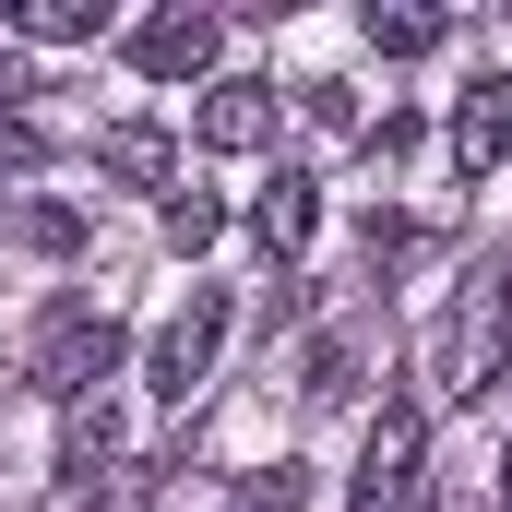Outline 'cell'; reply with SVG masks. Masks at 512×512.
<instances>
[{"label": "cell", "mask_w": 512, "mask_h": 512, "mask_svg": "<svg viewBox=\"0 0 512 512\" xmlns=\"http://www.w3.org/2000/svg\"><path fill=\"white\" fill-rule=\"evenodd\" d=\"M108 382H120V322H108V310H60V322L36 334V393L96 405Z\"/></svg>", "instance_id": "obj_1"}, {"label": "cell", "mask_w": 512, "mask_h": 512, "mask_svg": "<svg viewBox=\"0 0 512 512\" xmlns=\"http://www.w3.org/2000/svg\"><path fill=\"white\" fill-rule=\"evenodd\" d=\"M215 346H227V286H191V310H167V334H155L143 382L167 393V405H191V393L215 382Z\"/></svg>", "instance_id": "obj_2"}, {"label": "cell", "mask_w": 512, "mask_h": 512, "mask_svg": "<svg viewBox=\"0 0 512 512\" xmlns=\"http://www.w3.org/2000/svg\"><path fill=\"white\" fill-rule=\"evenodd\" d=\"M417 453H429V417L382 405L370 417V453H358V512H417Z\"/></svg>", "instance_id": "obj_3"}, {"label": "cell", "mask_w": 512, "mask_h": 512, "mask_svg": "<svg viewBox=\"0 0 512 512\" xmlns=\"http://www.w3.org/2000/svg\"><path fill=\"white\" fill-rule=\"evenodd\" d=\"M215 48H227V24L179 0V12H155V24L131 36V72H155V84H203V72H215Z\"/></svg>", "instance_id": "obj_4"}, {"label": "cell", "mask_w": 512, "mask_h": 512, "mask_svg": "<svg viewBox=\"0 0 512 512\" xmlns=\"http://www.w3.org/2000/svg\"><path fill=\"white\" fill-rule=\"evenodd\" d=\"M203 143H215V155H262V143H274V131H286V96H274V84H251V72H239V84H203Z\"/></svg>", "instance_id": "obj_5"}, {"label": "cell", "mask_w": 512, "mask_h": 512, "mask_svg": "<svg viewBox=\"0 0 512 512\" xmlns=\"http://www.w3.org/2000/svg\"><path fill=\"white\" fill-rule=\"evenodd\" d=\"M501 155H512V72H489V84L453 108V167H465V179H489Z\"/></svg>", "instance_id": "obj_6"}, {"label": "cell", "mask_w": 512, "mask_h": 512, "mask_svg": "<svg viewBox=\"0 0 512 512\" xmlns=\"http://www.w3.org/2000/svg\"><path fill=\"white\" fill-rule=\"evenodd\" d=\"M453 346H465V370H477V382L512 358V274H501V262L465 286V322H453Z\"/></svg>", "instance_id": "obj_7"}, {"label": "cell", "mask_w": 512, "mask_h": 512, "mask_svg": "<svg viewBox=\"0 0 512 512\" xmlns=\"http://www.w3.org/2000/svg\"><path fill=\"white\" fill-rule=\"evenodd\" d=\"M0 24H12V36H36V48H84L108 12H96V0H0Z\"/></svg>", "instance_id": "obj_8"}, {"label": "cell", "mask_w": 512, "mask_h": 512, "mask_svg": "<svg viewBox=\"0 0 512 512\" xmlns=\"http://www.w3.org/2000/svg\"><path fill=\"white\" fill-rule=\"evenodd\" d=\"M251 227H262V251H298V239L322 227V191H310V179L286 167V179H274V191H262V203H251Z\"/></svg>", "instance_id": "obj_9"}, {"label": "cell", "mask_w": 512, "mask_h": 512, "mask_svg": "<svg viewBox=\"0 0 512 512\" xmlns=\"http://www.w3.org/2000/svg\"><path fill=\"white\" fill-rule=\"evenodd\" d=\"M96 155H108V179H131V191H167V167H179V155H167V131H155V120H120L108 143H96Z\"/></svg>", "instance_id": "obj_10"}, {"label": "cell", "mask_w": 512, "mask_h": 512, "mask_svg": "<svg viewBox=\"0 0 512 512\" xmlns=\"http://www.w3.org/2000/svg\"><path fill=\"white\" fill-rule=\"evenodd\" d=\"M108 453H120V417H108V393H96V405H72V429H60V477L84 489Z\"/></svg>", "instance_id": "obj_11"}, {"label": "cell", "mask_w": 512, "mask_h": 512, "mask_svg": "<svg viewBox=\"0 0 512 512\" xmlns=\"http://www.w3.org/2000/svg\"><path fill=\"white\" fill-rule=\"evenodd\" d=\"M370 48H382V60H429V48H441V12H417V0H370Z\"/></svg>", "instance_id": "obj_12"}, {"label": "cell", "mask_w": 512, "mask_h": 512, "mask_svg": "<svg viewBox=\"0 0 512 512\" xmlns=\"http://www.w3.org/2000/svg\"><path fill=\"white\" fill-rule=\"evenodd\" d=\"M215 227H227V215H215V203H203V191H179V203H167V251H203V239H215Z\"/></svg>", "instance_id": "obj_13"}, {"label": "cell", "mask_w": 512, "mask_h": 512, "mask_svg": "<svg viewBox=\"0 0 512 512\" xmlns=\"http://www.w3.org/2000/svg\"><path fill=\"white\" fill-rule=\"evenodd\" d=\"M12 96H36V72H24V60L0 48V120H12Z\"/></svg>", "instance_id": "obj_14"}, {"label": "cell", "mask_w": 512, "mask_h": 512, "mask_svg": "<svg viewBox=\"0 0 512 512\" xmlns=\"http://www.w3.org/2000/svg\"><path fill=\"white\" fill-rule=\"evenodd\" d=\"M501 501H512V441H501Z\"/></svg>", "instance_id": "obj_15"}]
</instances>
